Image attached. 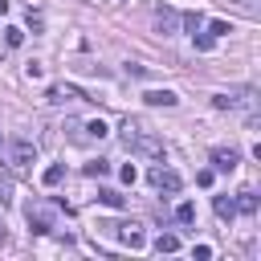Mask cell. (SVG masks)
Listing matches in <instances>:
<instances>
[{"label":"cell","mask_w":261,"mask_h":261,"mask_svg":"<svg viewBox=\"0 0 261 261\" xmlns=\"http://www.w3.org/2000/svg\"><path fill=\"white\" fill-rule=\"evenodd\" d=\"M122 147L135 151V155H143V159H163V143H159L147 126H139V122H130V118H126V126H122Z\"/></svg>","instance_id":"obj_1"},{"label":"cell","mask_w":261,"mask_h":261,"mask_svg":"<svg viewBox=\"0 0 261 261\" xmlns=\"http://www.w3.org/2000/svg\"><path fill=\"white\" fill-rule=\"evenodd\" d=\"M8 155H12V167H16V171H29V167L37 163V147H33L29 139H12V151H8Z\"/></svg>","instance_id":"obj_2"},{"label":"cell","mask_w":261,"mask_h":261,"mask_svg":"<svg viewBox=\"0 0 261 261\" xmlns=\"http://www.w3.org/2000/svg\"><path fill=\"white\" fill-rule=\"evenodd\" d=\"M147 179H151L159 192H179V188H184L179 171H171V167H163V163H159V167H151V175H147Z\"/></svg>","instance_id":"obj_3"},{"label":"cell","mask_w":261,"mask_h":261,"mask_svg":"<svg viewBox=\"0 0 261 261\" xmlns=\"http://www.w3.org/2000/svg\"><path fill=\"white\" fill-rule=\"evenodd\" d=\"M237 159H241V155H237L232 147H216V151H212V167H216V171H232Z\"/></svg>","instance_id":"obj_4"},{"label":"cell","mask_w":261,"mask_h":261,"mask_svg":"<svg viewBox=\"0 0 261 261\" xmlns=\"http://www.w3.org/2000/svg\"><path fill=\"white\" fill-rule=\"evenodd\" d=\"M175 24H179V16H175L171 8H155V29H159L163 37H171V33H175Z\"/></svg>","instance_id":"obj_5"},{"label":"cell","mask_w":261,"mask_h":261,"mask_svg":"<svg viewBox=\"0 0 261 261\" xmlns=\"http://www.w3.org/2000/svg\"><path fill=\"white\" fill-rule=\"evenodd\" d=\"M29 224H33V232H49L53 228V212L49 208H29Z\"/></svg>","instance_id":"obj_6"},{"label":"cell","mask_w":261,"mask_h":261,"mask_svg":"<svg viewBox=\"0 0 261 261\" xmlns=\"http://www.w3.org/2000/svg\"><path fill=\"white\" fill-rule=\"evenodd\" d=\"M118 228H122V232H118L122 245H130V249H143V245H147V237L139 232V224H118Z\"/></svg>","instance_id":"obj_7"},{"label":"cell","mask_w":261,"mask_h":261,"mask_svg":"<svg viewBox=\"0 0 261 261\" xmlns=\"http://www.w3.org/2000/svg\"><path fill=\"white\" fill-rule=\"evenodd\" d=\"M143 98H147L151 106H175V102H179V98H175V90H147Z\"/></svg>","instance_id":"obj_8"},{"label":"cell","mask_w":261,"mask_h":261,"mask_svg":"<svg viewBox=\"0 0 261 261\" xmlns=\"http://www.w3.org/2000/svg\"><path fill=\"white\" fill-rule=\"evenodd\" d=\"M237 212H245V216H253V212H257V192H253V188L237 192Z\"/></svg>","instance_id":"obj_9"},{"label":"cell","mask_w":261,"mask_h":261,"mask_svg":"<svg viewBox=\"0 0 261 261\" xmlns=\"http://www.w3.org/2000/svg\"><path fill=\"white\" fill-rule=\"evenodd\" d=\"M212 208H216V216H220V220H232V216H237V200H232V196H216V200H212Z\"/></svg>","instance_id":"obj_10"},{"label":"cell","mask_w":261,"mask_h":261,"mask_svg":"<svg viewBox=\"0 0 261 261\" xmlns=\"http://www.w3.org/2000/svg\"><path fill=\"white\" fill-rule=\"evenodd\" d=\"M175 249H179V237L175 232H159L155 237V253H175Z\"/></svg>","instance_id":"obj_11"},{"label":"cell","mask_w":261,"mask_h":261,"mask_svg":"<svg viewBox=\"0 0 261 261\" xmlns=\"http://www.w3.org/2000/svg\"><path fill=\"white\" fill-rule=\"evenodd\" d=\"M98 200H102L106 208H122V204H126V196H122V192H114V188H102V192H98Z\"/></svg>","instance_id":"obj_12"},{"label":"cell","mask_w":261,"mask_h":261,"mask_svg":"<svg viewBox=\"0 0 261 261\" xmlns=\"http://www.w3.org/2000/svg\"><path fill=\"white\" fill-rule=\"evenodd\" d=\"M61 175H65V167H61V163H53V167H45L41 184H45V188H53V184H61Z\"/></svg>","instance_id":"obj_13"},{"label":"cell","mask_w":261,"mask_h":261,"mask_svg":"<svg viewBox=\"0 0 261 261\" xmlns=\"http://www.w3.org/2000/svg\"><path fill=\"white\" fill-rule=\"evenodd\" d=\"M175 220H179V224H192V220H196V204H192V200H184V204L175 208Z\"/></svg>","instance_id":"obj_14"},{"label":"cell","mask_w":261,"mask_h":261,"mask_svg":"<svg viewBox=\"0 0 261 261\" xmlns=\"http://www.w3.org/2000/svg\"><path fill=\"white\" fill-rule=\"evenodd\" d=\"M4 41H8V49H16V45L24 41V29H16V24H8V29H4Z\"/></svg>","instance_id":"obj_15"},{"label":"cell","mask_w":261,"mask_h":261,"mask_svg":"<svg viewBox=\"0 0 261 261\" xmlns=\"http://www.w3.org/2000/svg\"><path fill=\"white\" fill-rule=\"evenodd\" d=\"M106 171H110V163H106V159H90V163H86V175H98V179H102Z\"/></svg>","instance_id":"obj_16"},{"label":"cell","mask_w":261,"mask_h":261,"mask_svg":"<svg viewBox=\"0 0 261 261\" xmlns=\"http://www.w3.org/2000/svg\"><path fill=\"white\" fill-rule=\"evenodd\" d=\"M179 20H184V29H192V33H196V29L204 24V16H200V12H184Z\"/></svg>","instance_id":"obj_17"},{"label":"cell","mask_w":261,"mask_h":261,"mask_svg":"<svg viewBox=\"0 0 261 261\" xmlns=\"http://www.w3.org/2000/svg\"><path fill=\"white\" fill-rule=\"evenodd\" d=\"M192 37H196V49H212V41H216V37H212V33H200V29H196V33H192Z\"/></svg>","instance_id":"obj_18"},{"label":"cell","mask_w":261,"mask_h":261,"mask_svg":"<svg viewBox=\"0 0 261 261\" xmlns=\"http://www.w3.org/2000/svg\"><path fill=\"white\" fill-rule=\"evenodd\" d=\"M208 33H212V37H224V33H232V29H228V20H212Z\"/></svg>","instance_id":"obj_19"},{"label":"cell","mask_w":261,"mask_h":261,"mask_svg":"<svg viewBox=\"0 0 261 261\" xmlns=\"http://www.w3.org/2000/svg\"><path fill=\"white\" fill-rule=\"evenodd\" d=\"M86 130H90V135H94V139H102V135H106V122H102V118H94V122H90V126H86Z\"/></svg>","instance_id":"obj_20"},{"label":"cell","mask_w":261,"mask_h":261,"mask_svg":"<svg viewBox=\"0 0 261 261\" xmlns=\"http://www.w3.org/2000/svg\"><path fill=\"white\" fill-rule=\"evenodd\" d=\"M192 257H196V261H208V257H212V249H208V245H196V249H192Z\"/></svg>","instance_id":"obj_21"},{"label":"cell","mask_w":261,"mask_h":261,"mask_svg":"<svg viewBox=\"0 0 261 261\" xmlns=\"http://www.w3.org/2000/svg\"><path fill=\"white\" fill-rule=\"evenodd\" d=\"M24 20H29V29H33V33L41 29V12H33V8H29V16H24Z\"/></svg>","instance_id":"obj_22"},{"label":"cell","mask_w":261,"mask_h":261,"mask_svg":"<svg viewBox=\"0 0 261 261\" xmlns=\"http://www.w3.org/2000/svg\"><path fill=\"white\" fill-rule=\"evenodd\" d=\"M126 73H130V77H147V65H135V61H130V65H126Z\"/></svg>","instance_id":"obj_23"},{"label":"cell","mask_w":261,"mask_h":261,"mask_svg":"<svg viewBox=\"0 0 261 261\" xmlns=\"http://www.w3.org/2000/svg\"><path fill=\"white\" fill-rule=\"evenodd\" d=\"M0 147H4V139H0Z\"/></svg>","instance_id":"obj_24"}]
</instances>
